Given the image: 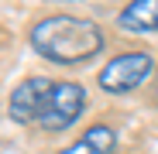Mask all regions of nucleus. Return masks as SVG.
I'll use <instances>...</instances> for the list:
<instances>
[{
	"instance_id": "obj_1",
	"label": "nucleus",
	"mask_w": 158,
	"mask_h": 154,
	"mask_svg": "<svg viewBox=\"0 0 158 154\" xmlns=\"http://www.w3.org/2000/svg\"><path fill=\"white\" fill-rule=\"evenodd\" d=\"M31 48L55 65H79V62H89L93 55H100L103 31L89 17L52 14L31 28Z\"/></svg>"
},
{
	"instance_id": "obj_2",
	"label": "nucleus",
	"mask_w": 158,
	"mask_h": 154,
	"mask_svg": "<svg viewBox=\"0 0 158 154\" xmlns=\"http://www.w3.org/2000/svg\"><path fill=\"white\" fill-rule=\"evenodd\" d=\"M151 75H155V58L148 51H124V55H114L100 69L96 82L103 93L124 96V93H134L138 86H144Z\"/></svg>"
},
{
	"instance_id": "obj_3",
	"label": "nucleus",
	"mask_w": 158,
	"mask_h": 154,
	"mask_svg": "<svg viewBox=\"0 0 158 154\" xmlns=\"http://www.w3.org/2000/svg\"><path fill=\"white\" fill-rule=\"evenodd\" d=\"M86 113V89L79 82H55L48 93V103L41 110V130L48 134H62Z\"/></svg>"
},
{
	"instance_id": "obj_4",
	"label": "nucleus",
	"mask_w": 158,
	"mask_h": 154,
	"mask_svg": "<svg viewBox=\"0 0 158 154\" xmlns=\"http://www.w3.org/2000/svg\"><path fill=\"white\" fill-rule=\"evenodd\" d=\"M52 86H55V82L45 79V75H31V79H24L21 86H14L10 103H7L10 120H14V123H38L45 103H48Z\"/></svg>"
},
{
	"instance_id": "obj_5",
	"label": "nucleus",
	"mask_w": 158,
	"mask_h": 154,
	"mask_svg": "<svg viewBox=\"0 0 158 154\" xmlns=\"http://www.w3.org/2000/svg\"><path fill=\"white\" fill-rule=\"evenodd\" d=\"M117 24H120V31H131V34L158 31V0H131L117 14Z\"/></svg>"
},
{
	"instance_id": "obj_6",
	"label": "nucleus",
	"mask_w": 158,
	"mask_h": 154,
	"mask_svg": "<svg viewBox=\"0 0 158 154\" xmlns=\"http://www.w3.org/2000/svg\"><path fill=\"white\" fill-rule=\"evenodd\" d=\"M114 147H117L114 127H107V123H93L83 137H76V140H72L69 147H62L59 154H114Z\"/></svg>"
},
{
	"instance_id": "obj_7",
	"label": "nucleus",
	"mask_w": 158,
	"mask_h": 154,
	"mask_svg": "<svg viewBox=\"0 0 158 154\" xmlns=\"http://www.w3.org/2000/svg\"><path fill=\"white\" fill-rule=\"evenodd\" d=\"M62 4H83V0H62Z\"/></svg>"
},
{
	"instance_id": "obj_8",
	"label": "nucleus",
	"mask_w": 158,
	"mask_h": 154,
	"mask_svg": "<svg viewBox=\"0 0 158 154\" xmlns=\"http://www.w3.org/2000/svg\"><path fill=\"white\" fill-rule=\"evenodd\" d=\"M155 96H158V82H155Z\"/></svg>"
}]
</instances>
